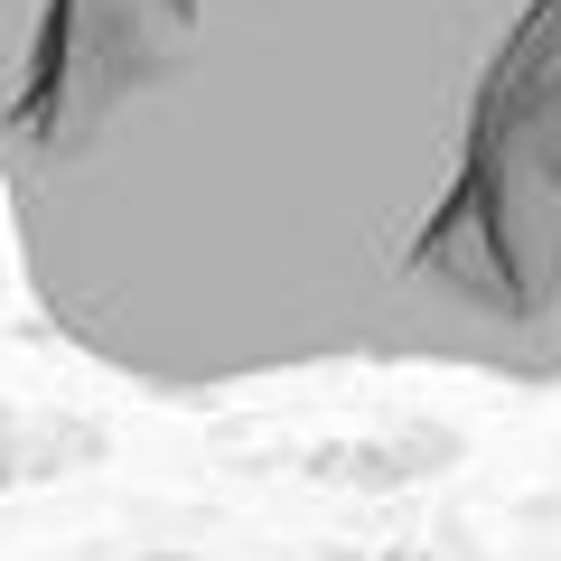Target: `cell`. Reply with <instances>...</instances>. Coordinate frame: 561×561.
<instances>
[{"mask_svg": "<svg viewBox=\"0 0 561 561\" xmlns=\"http://www.w3.org/2000/svg\"><path fill=\"white\" fill-rule=\"evenodd\" d=\"M0 225L140 393L561 383V0H0Z\"/></svg>", "mask_w": 561, "mask_h": 561, "instance_id": "cell-1", "label": "cell"}, {"mask_svg": "<svg viewBox=\"0 0 561 561\" xmlns=\"http://www.w3.org/2000/svg\"><path fill=\"white\" fill-rule=\"evenodd\" d=\"M140 561H234V552H140Z\"/></svg>", "mask_w": 561, "mask_h": 561, "instance_id": "cell-2", "label": "cell"}]
</instances>
